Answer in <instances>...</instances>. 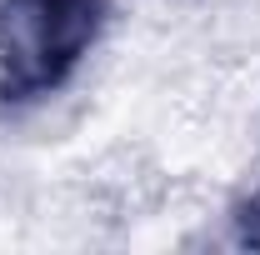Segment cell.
Listing matches in <instances>:
<instances>
[{"mask_svg":"<svg viewBox=\"0 0 260 255\" xmlns=\"http://www.w3.org/2000/svg\"><path fill=\"white\" fill-rule=\"evenodd\" d=\"M110 25V0H0V105L60 95Z\"/></svg>","mask_w":260,"mask_h":255,"instance_id":"1","label":"cell"},{"mask_svg":"<svg viewBox=\"0 0 260 255\" xmlns=\"http://www.w3.org/2000/svg\"><path fill=\"white\" fill-rule=\"evenodd\" d=\"M235 240H240V245H260V185L250 190V200L235 210Z\"/></svg>","mask_w":260,"mask_h":255,"instance_id":"2","label":"cell"}]
</instances>
